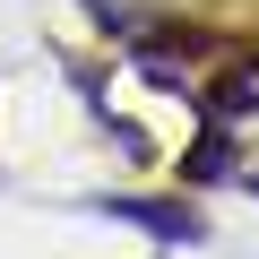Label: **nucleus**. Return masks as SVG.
<instances>
[{"label": "nucleus", "instance_id": "1", "mask_svg": "<svg viewBox=\"0 0 259 259\" xmlns=\"http://www.w3.org/2000/svg\"><path fill=\"white\" fill-rule=\"evenodd\" d=\"M112 216H121V225H147V233H164V242H199V233H207L190 207H164V199H112Z\"/></svg>", "mask_w": 259, "mask_h": 259}]
</instances>
